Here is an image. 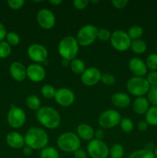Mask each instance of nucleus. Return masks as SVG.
<instances>
[{
  "label": "nucleus",
  "instance_id": "39448f33",
  "mask_svg": "<svg viewBox=\"0 0 157 158\" xmlns=\"http://www.w3.org/2000/svg\"><path fill=\"white\" fill-rule=\"evenodd\" d=\"M151 86L146 79L139 77H133L128 80L126 89L128 92L135 97H143L148 94Z\"/></svg>",
  "mask_w": 157,
  "mask_h": 158
},
{
  "label": "nucleus",
  "instance_id": "ea45409f",
  "mask_svg": "<svg viewBox=\"0 0 157 158\" xmlns=\"http://www.w3.org/2000/svg\"><path fill=\"white\" fill-rule=\"evenodd\" d=\"M89 4V1L88 0H75L73 2L74 7L78 10H83L85 9Z\"/></svg>",
  "mask_w": 157,
  "mask_h": 158
},
{
  "label": "nucleus",
  "instance_id": "c756f323",
  "mask_svg": "<svg viewBox=\"0 0 157 158\" xmlns=\"http://www.w3.org/2000/svg\"><path fill=\"white\" fill-rule=\"evenodd\" d=\"M56 89L50 84H46L41 88V94L45 98L52 99L55 97Z\"/></svg>",
  "mask_w": 157,
  "mask_h": 158
},
{
  "label": "nucleus",
  "instance_id": "f03ea898",
  "mask_svg": "<svg viewBox=\"0 0 157 158\" xmlns=\"http://www.w3.org/2000/svg\"><path fill=\"white\" fill-rule=\"evenodd\" d=\"M36 119L40 124L47 129H55L61 123V117L54 108L42 106L36 111Z\"/></svg>",
  "mask_w": 157,
  "mask_h": 158
},
{
  "label": "nucleus",
  "instance_id": "20e7f679",
  "mask_svg": "<svg viewBox=\"0 0 157 158\" xmlns=\"http://www.w3.org/2000/svg\"><path fill=\"white\" fill-rule=\"evenodd\" d=\"M57 146L64 152L74 153L80 148L81 141L77 134L72 132H66L58 137Z\"/></svg>",
  "mask_w": 157,
  "mask_h": 158
},
{
  "label": "nucleus",
  "instance_id": "4c0bfd02",
  "mask_svg": "<svg viewBox=\"0 0 157 158\" xmlns=\"http://www.w3.org/2000/svg\"><path fill=\"white\" fill-rule=\"evenodd\" d=\"M25 4L24 0H9L8 1V6L10 9L17 10L23 7Z\"/></svg>",
  "mask_w": 157,
  "mask_h": 158
},
{
  "label": "nucleus",
  "instance_id": "2f4dec72",
  "mask_svg": "<svg viewBox=\"0 0 157 158\" xmlns=\"http://www.w3.org/2000/svg\"><path fill=\"white\" fill-rule=\"evenodd\" d=\"M119 124L120 127H121L122 131L125 133L132 132L134 128L133 122L129 118H127V117H125V118L122 119Z\"/></svg>",
  "mask_w": 157,
  "mask_h": 158
},
{
  "label": "nucleus",
  "instance_id": "4be33fe9",
  "mask_svg": "<svg viewBox=\"0 0 157 158\" xmlns=\"http://www.w3.org/2000/svg\"><path fill=\"white\" fill-rule=\"evenodd\" d=\"M130 48L133 52L136 54H143V52H146V42L142 39H139V40H132L130 45Z\"/></svg>",
  "mask_w": 157,
  "mask_h": 158
},
{
  "label": "nucleus",
  "instance_id": "f704fd0d",
  "mask_svg": "<svg viewBox=\"0 0 157 158\" xmlns=\"http://www.w3.org/2000/svg\"><path fill=\"white\" fill-rule=\"evenodd\" d=\"M147 100L153 106H157V86L151 87L147 94Z\"/></svg>",
  "mask_w": 157,
  "mask_h": 158
},
{
  "label": "nucleus",
  "instance_id": "a211bd4d",
  "mask_svg": "<svg viewBox=\"0 0 157 158\" xmlns=\"http://www.w3.org/2000/svg\"><path fill=\"white\" fill-rule=\"evenodd\" d=\"M6 142L10 148L14 149H21L24 148L26 144L24 137L21 134L15 131H12L7 134Z\"/></svg>",
  "mask_w": 157,
  "mask_h": 158
},
{
  "label": "nucleus",
  "instance_id": "a19ab883",
  "mask_svg": "<svg viewBox=\"0 0 157 158\" xmlns=\"http://www.w3.org/2000/svg\"><path fill=\"white\" fill-rule=\"evenodd\" d=\"M129 3L128 0H112V4L115 8L118 9H124Z\"/></svg>",
  "mask_w": 157,
  "mask_h": 158
},
{
  "label": "nucleus",
  "instance_id": "0eeeda50",
  "mask_svg": "<svg viewBox=\"0 0 157 158\" xmlns=\"http://www.w3.org/2000/svg\"><path fill=\"white\" fill-rule=\"evenodd\" d=\"M132 40L128 33L123 30H115L111 34L110 43L112 47L119 52H125L130 48Z\"/></svg>",
  "mask_w": 157,
  "mask_h": 158
},
{
  "label": "nucleus",
  "instance_id": "e433bc0d",
  "mask_svg": "<svg viewBox=\"0 0 157 158\" xmlns=\"http://www.w3.org/2000/svg\"><path fill=\"white\" fill-rule=\"evenodd\" d=\"M111 34L109 30L106 29H99L98 34H97V38L101 41H107V40H110Z\"/></svg>",
  "mask_w": 157,
  "mask_h": 158
},
{
  "label": "nucleus",
  "instance_id": "f3484780",
  "mask_svg": "<svg viewBox=\"0 0 157 158\" xmlns=\"http://www.w3.org/2000/svg\"><path fill=\"white\" fill-rule=\"evenodd\" d=\"M10 75L15 81L22 82L26 78V68L20 62H14L9 67Z\"/></svg>",
  "mask_w": 157,
  "mask_h": 158
},
{
  "label": "nucleus",
  "instance_id": "f8f14e48",
  "mask_svg": "<svg viewBox=\"0 0 157 158\" xmlns=\"http://www.w3.org/2000/svg\"><path fill=\"white\" fill-rule=\"evenodd\" d=\"M36 19L40 27L51 29L55 26V17L53 12L48 9H42L37 12Z\"/></svg>",
  "mask_w": 157,
  "mask_h": 158
},
{
  "label": "nucleus",
  "instance_id": "bb28decb",
  "mask_svg": "<svg viewBox=\"0 0 157 158\" xmlns=\"http://www.w3.org/2000/svg\"><path fill=\"white\" fill-rule=\"evenodd\" d=\"M127 33L132 40H139V39H141L142 35H143V29L141 26L135 25L129 28Z\"/></svg>",
  "mask_w": 157,
  "mask_h": 158
},
{
  "label": "nucleus",
  "instance_id": "dca6fc26",
  "mask_svg": "<svg viewBox=\"0 0 157 158\" xmlns=\"http://www.w3.org/2000/svg\"><path fill=\"white\" fill-rule=\"evenodd\" d=\"M129 67L135 77H143L147 73V66L143 60L137 57L131 59L129 62Z\"/></svg>",
  "mask_w": 157,
  "mask_h": 158
},
{
  "label": "nucleus",
  "instance_id": "09e8293b",
  "mask_svg": "<svg viewBox=\"0 0 157 158\" xmlns=\"http://www.w3.org/2000/svg\"><path fill=\"white\" fill-rule=\"evenodd\" d=\"M62 2V1H61V0H51V1H49V3L54 6H58V5L61 4Z\"/></svg>",
  "mask_w": 157,
  "mask_h": 158
},
{
  "label": "nucleus",
  "instance_id": "412c9836",
  "mask_svg": "<svg viewBox=\"0 0 157 158\" xmlns=\"http://www.w3.org/2000/svg\"><path fill=\"white\" fill-rule=\"evenodd\" d=\"M149 108V103L147 98L144 97H139L135 99L132 103V110L137 114H146Z\"/></svg>",
  "mask_w": 157,
  "mask_h": 158
},
{
  "label": "nucleus",
  "instance_id": "ddd939ff",
  "mask_svg": "<svg viewBox=\"0 0 157 158\" xmlns=\"http://www.w3.org/2000/svg\"><path fill=\"white\" fill-rule=\"evenodd\" d=\"M102 73L99 69L96 67H89L86 69L81 75V81L85 86H95L101 80Z\"/></svg>",
  "mask_w": 157,
  "mask_h": 158
},
{
  "label": "nucleus",
  "instance_id": "6ab92c4d",
  "mask_svg": "<svg viewBox=\"0 0 157 158\" xmlns=\"http://www.w3.org/2000/svg\"><path fill=\"white\" fill-rule=\"evenodd\" d=\"M111 102L115 107L126 108L130 105L131 100L128 94L124 93H115L111 97Z\"/></svg>",
  "mask_w": 157,
  "mask_h": 158
},
{
  "label": "nucleus",
  "instance_id": "37998d69",
  "mask_svg": "<svg viewBox=\"0 0 157 158\" xmlns=\"http://www.w3.org/2000/svg\"><path fill=\"white\" fill-rule=\"evenodd\" d=\"M74 158H87V154L83 149H78L74 152Z\"/></svg>",
  "mask_w": 157,
  "mask_h": 158
},
{
  "label": "nucleus",
  "instance_id": "393cba45",
  "mask_svg": "<svg viewBox=\"0 0 157 158\" xmlns=\"http://www.w3.org/2000/svg\"><path fill=\"white\" fill-rule=\"evenodd\" d=\"M26 105L32 110L38 111L41 108V100L37 96L30 95L26 98Z\"/></svg>",
  "mask_w": 157,
  "mask_h": 158
},
{
  "label": "nucleus",
  "instance_id": "5701e85b",
  "mask_svg": "<svg viewBox=\"0 0 157 158\" xmlns=\"http://www.w3.org/2000/svg\"><path fill=\"white\" fill-rule=\"evenodd\" d=\"M71 70L75 74H83L86 70V65L85 63L80 59H74L70 61Z\"/></svg>",
  "mask_w": 157,
  "mask_h": 158
},
{
  "label": "nucleus",
  "instance_id": "4468645a",
  "mask_svg": "<svg viewBox=\"0 0 157 158\" xmlns=\"http://www.w3.org/2000/svg\"><path fill=\"white\" fill-rule=\"evenodd\" d=\"M54 98L58 105L68 107L75 101V94L71 89L67 88H60L56 90Z\"/></svg>",
  "mask_w": 157,
  "mask_h": 158
},
{
  "label": "nucleus",
  "instance_id": "9d476101",
  "mask_svg": "<svg viewBox=\"0 0 157 158\" xmlns=\"http://www.w3.org/2000/svg\"><path fill=\"white\" fill-rule=\"evenodd\" d=\"M26 120V115L24 110L12 104L7 116V121L9 126L12 128H20L25 124Z\"/></svg>",
  "mask_w": 157,
  "mask_h": 158
},
{
  "label": "nucleus",
  "instance_id": "473e14b6",
  "mask_svg": "<svg viewBox=\"0 0 157 158\" xmlns=\"http://www.w3.org/2000/svg\"><path fill=\"white\" fill-rule=\"evenodd\" d=\"M147 69L151 71L157 70V53H152L147 57L146 62Z\"/></svg>",
  "mask_w": 157,
  "mask_h": 158
},
{
  "label": "nucleus",
  "instance_id": "58836bf2",
  "mask_svg": "<svg viewBox=\"0 0 157 158\" xmlns=\"http://www.w3.org/2000/svg\"><path fill=\"white\" fill-rule=\"evenodd\" d=\"M146 80L151 87L157 86V71H151L147 75Z\"/></svg>",
  "mask_w": 157,
  "mask_h": 158
},
{
  "label": "nucleus",
  "instance_id": "79ce46f5",
  "mask_svg": "<svg viewBox=\"0 0 157 158\" xmlns=\"http://www.w3.org/2000/svg\"><path fill=\"white\" fill-rule=\"evenodd\" d=\"M94 137L96 140H103L105 137V131L103 128H99V129H97L95 131V134H94Z\"/></svg>",
  "mask_w": 157,
  "mask_h": 158
},
{
  "label": "nucleus",
  "instance_id": "c9c22d12",
  "mask_svg": "<svg viewBox=\"0 0 157 158\" xmlns=\"http://www.w3.org/2000/svg\"><path fill=\"white\" fill-rule=\"evenodd\" d=\"M100 81L105 85L107 86H112V85L115 84V78L112 74L109 73H106L102 74L101 80Z\"/></svg>",
  "mask_w": 157,
  "mask_h": 158
},
{
  "label": "nucleus",
  "instance_id": "49530a36",
  "mask_svg": "<svg viewBox=\"0 0 157 158\" xmlns=\"http://www.w3.org/2000/svg\"><path fill=\"white\" fill-rule=\"evenodd\" d=\"M32 151H33V150L28 146H25L24 148H23V150H22V153L26 156H30L31 154H32Z\"/></svg>",
  "mask_w": 157,
  "mask_h": 158
},
{
  "label": "nucleus",
  "instance_id": "aec40b11",
  "mask_svg": "<svg viewBox=\"0 0 157 158\" xmlns=\"http://www.w3.org/2000/svg\"><path fill=\"white\" fill-rule=\"evenodd\" d=\"M76 132L78 137L83 140H86V141H91L93 140L95 131L90 125L86 124V123H81L77 127Z\"/></svg>",
  "mask_w": 157,
  "mask_h": 158
},
{
  "label": "nucleus",
  "instance_id": "423d86ee",
  "mask_svg": "<svg viewBox=\"0 0 157 158\" xmlns=\"http://www.w3.org/2000/svg\"><path fill=\"white\" fill-rule=\"evenodd\" d=\"M99 29L91 24L83 26L77 32L75 39L78 45L82 46H88L92 44L97 39Z\"/></svg>",
  "mask_w": 157,
  "mask_h": 158
},
{
  "label": "nucleus",
  "instance_id": "2eb2a0df",
  "mask_svg": "<svg viewBox=\"0 0 157 158\" xmlns=\"http://www.w3.org/2000/svg\"><path fill=\"white\" fill-rule=\"evenodd\" d=\"M46 75V69L38 63H32L26 68V77L34 83L42 81Z\"/></svg>",
  "mask_w": 157,
  "mask_h": 158
},
{
  "label": "nucleus",
  "instance_id": "f257e3e1",
  "mask_svg": "<svg viewBox=\"0 0 157 158\" xmlns=\"http://www.w3.org/2000/svg\"><path fill=\"white\" fill-rule=\"evenodd\" d=\"M26 146L32 150H42L46 148L49 143L48 134L39 127H31L24 136Z\"/></svg>",
  "mask_w": 157,
  "mask_h": 158
},
{
  "label": "nucleus",
  "instance_id": "c03bdc74",
  "mask_svg": "<svg viewBox=\"0 0 157 158\" xmlns=\"http://www.w3.org/2000/svg\"><path fill=\"white\" fill-rule=\"evenodd\" d=\"M148 127H149V124L147 123V122L146 120H142V121L139 122L137 127L139 131H145L147 130Z\"/></svg>",
  "mask_w": 157,
  "mask_h": 158
},
{
  "label": "nucleus",
  "instance_id": "a18cd8bd",
  "mask_svg": "<svg viewBox=\"0 0 157 158\" xmlns=\"http://www.w3.org/2000/svg\"><path fill=\"white\" fill-rule=\"evenodd\" d=\"M6 34H7V32H6V27L2 23H0V42L3 41V40L6 37Z\"/></svg>",
  "mask_w": 157,
  "mask_h": 158
},
{
  "label": "nucleus",
  "instance_id": "6e6552de",
  "mask_svg": "<svg viewBox=\"0 0 157 158\" xmlns=\"http://www.w3.org/2000/svg\"><path fill=\"white\" fill-rule=\"evenodd\" d=\"M122 117L119 113L115 110H107L99 117V124L103 129H110L119 125Z\"/></svg>",
  "mask_w": 157,
  "mask_h": 158
},
{
  "label": "nucleus",
  "instance_id": "7c9ffc66",
  "mask_svg": "<svg viewBox=\"0 0 157 158\" xmlns=\"http://www.w3.org/2000/svg\"><path fill=\"white\" fill-rule=\"evenodd\" d=\"M12 52V47L6 41L0 42V58L5 59L10 56Z\"/></svg>",
  "mask_w": 157,
  "mask_h": 158
},
{
  "label": "nucleus",
  "instance_id": "7ed1b4c3",
  "mask_svg": "<svg viewBox=\"0 0 157 158\" xmlns=\"http://www.w3.org/2000/svg\"><path fill=\"white\" fill-rule=\"evenodd\" d=\"M59 55L65 60H71L75 59L78 52V43L76 39L72 35H68L60 41L58 46Z\"/></svg>",
  "mask_w": 157,
  "mask_h": 158
},
{
  "label": "nucleus",
  "instance_id": "864d4df0",
  "mask_svg": "<svg viewBox=\"0 0 157 158\" xmlns=\"http://www.w3.org/2000/svg\"><path fill=\"white\" fill-rule=\"evenodd\" d=\"M156 53H157V44H156Z\"/></svg>",
  "mask_w": 157,
  "mask_h": 158
},
{
  "label": "nucleus",
  "instance_id": "3c124183",
  "mask_svg": "<svg viewBox=\"0 0 157 158\" xmlns=\"http://www.w3.org/2000/svg\"><path fill=\"white\" fill-rule=\"evenodd\" d=\"M153 153H154V155H155V157H157V146L155 147V149H154Z\"/></svg>",
  "mask_w": 157,
  "mask_h": 158
},
{
  "label": "nucleus",
  "instance_id": "603ef678",
  "mask_svg": "<svg viewBox=\"0 0 157 158\" xmlns=\"http://www.w3.org/2000/svg\"><path fill=\"white\" fill-rule=\"evenodd\" d=\"M91 3H94V4H98L99 2V1H94V0H92V1L90 2Z\"/></svg>",
  "mask_w": 157,
  "mask_h": 158
},
{
  "label": "nucleus",
  "instance_id": "72a5a7b5",
  "mask_svg": "<svg viewBox=\"0 0 157 158\" xmlns=\"http://www.w3.org/2000/svg\"><path fill=\"white\" fill-rule=\"evenodd\" d=\"M6 39V42H7L11 46H17L20 42L19 35L14 32H7Z\"/></svg>",
  "mask_w": 157,
  "mask_h": 158
},
{
  "label": "nucleus",
  "instance_id": "c85d7f7f",
  "mask_svg": "<svg viewBox=\"0 0 157 158\" xmlns=\"http://www.w3.org/2000/svg\"><path fill=\"white\" fill-rule=\"evenodd\" d=\"M128 158H155L153 152L146 150H138L131 153Z\"/></svg>",
  "mask_w": 157,
  "mask_h": 158
},
{
  "label": "nucleus",
  "instance_id": "cd10ccee",
  "mask_svg": "<svg viewBox=\"0 0 157 158\" xmlns=\"http://www.w3.org/2000/svg\"><path fill=\"white\" fill-rule=\"evenodd\" d=\"M111 158H123L124 155V148L119 143H115L109 149Z\"/></svg>",
  "mask_w": 157,
  "mask_h": 158
},
{
  "label": "nucleus",
  "instance_id": "de8ad7c7",
  "mask_svg": "<svg viewBox=\"0 0 157 158\" xmlns=\"http://www.w3.org/2000/svg\"><path fill=\"white\" fill-rule=\"evenodd\" d=\"M155 148V147L154 146V143H152V142H148V143L146 144V146H145V150L151 151V152H153Z\"/></svg>",
  "mask_w": 157,
  "mask_h": 158
},
{
  "label": "nucleus",
  "instance_id": "1a4fd4ad",
  "mask_svg": "<svg viewBox=\"0 0 157 158\" xmlns=\"http://www.w3.org/2000/svg\"><path fill=\"white\" fill-rule=\"evenodd\" d=\"M87 152L92 158H107L109 149L103 140L93 139L88 143Z\"/></svg>",
  "mask_w": 157,
  "mask_h": 158
},
{
  "label": "nucleus",
  "instance_id": "9b49d317",
  "mask_svg": "<svg viewBox=\"0 0 157 158\" xmlns=\"http://www.w3.org/2000/svg\"><path fill=\"white\" fill-rule=\"evenodd\" d=\"M27 54L29 58L36 63H42L48 59V51L44 46L38 43L30 45L28 48Z\"/></svg>",
  "mask_w": 157,
  "mask_h": 158
},
{
  "label": "nucleus",
  "instance_id": "b1692460",
  "mask_svg": "<svg viewBox=\"0 0 157 158\" xmlns=\"http://www.w3.org/2000/svg\"><path fill=\"white\" fill-rule=\"evenodd\" d=\"M146 121L150 126H157V106H152L146 113Z\"/></svg>",
  "mask_w": 157,
  "mask_h": 158
},
{
  "label": "nucleus",
  "instance_id": "a878e982",
  "mask_svg": "<svg viewBox=\"0 0 157 158\" xmlns=\"http://www.w3.org/2000/svg\"><path fill=\"white\" fill-rule=\"evenodd\" d=\"M40 158H59V154L57 150L52 147H46L41 150Z\"/></svg>",
  "mask_w": 157,
  "mask_h": 158
},
{
  "label": "nucleus",
  "instance_id": "8fccbe9b",
  "mask_svg": "<svg viewBox=\"0 0 157 158\" xmlns=\"http://www.w3.org/2000/svg\"><path fill=\"white\" fill-rule=\"evenodd\" d=\"M62 65L64 66H69V65H70V61H69V60H65V59H63V60H62Z\"/></svg>",
  "mask_w": 157,
  "mask_h": 158
}]
</instances>
